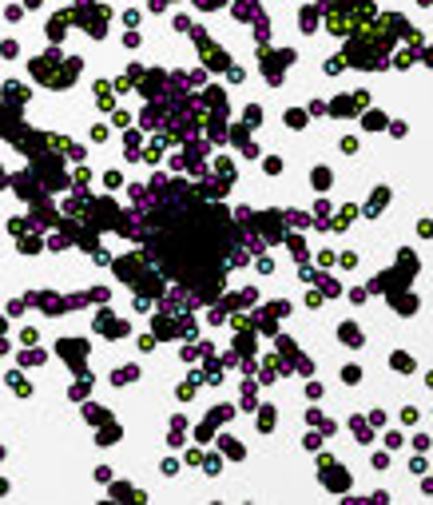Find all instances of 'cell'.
<instances>
[{"instance_id":"cell-1","label":"cell","mask_w":433,"mask_h":505,"mask_svg":"<svg viewBox=\"0 0 433 505\" xmlns=\"http://www.w3.org/2000/svg\"><path fill=\"white\" fill-rule=\"evenodd\" d=\"M393 366H397V370H413V362L406 358V354H393Z\"/></svg>"}]
</instances>
